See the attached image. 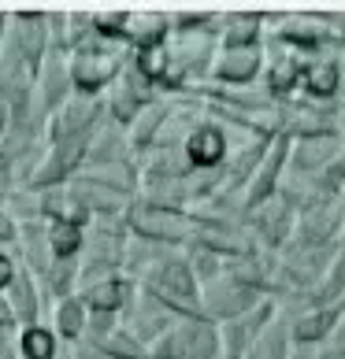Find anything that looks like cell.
Listing matches in <instances>:
<instances>
[{
	"instance_id": "2e32d148",
	"label": "cell",
	"mask_w": 345,
	"mask_h": 359,
	"mask_svg": "<svg viewBox=\"0 0 345 359\" xmlns=\"http://www.w3.org/2000/svg\"><path fill=\"white\" fill-rule=\"evenodd\" d=\"M0 233H8V222H0Z\"/></svg>"
},
{
	"instance_id": "ba28073f",
	"label": "cell",
	"mask_w": 345,
	"mask_h": 359,
	"mask_svg": "<svg viewBox=\"0 0 345 359\" xmlns=\"http://www.w3.org/2000/svg\"><path fill=\"white\" fill-rule=\"evenodd\" d=\"M330 318L334 315H315V318H304V323L297 326V337H304V341H312V337H323L327 334V326H330Z\"/></svg>"
},
{
	"instance_id": "9a60e30c",
	"label": "cell",
	"mask_w": 345,
	"mask_h": 359,
	"mask_svg": "<svg viewBox=\"0 0 345 359\" xmlns=\"http://www.w3.org/2000/svg\"><path fill=\"white\" fill-rule=\"evenodd\" d=\"M4 282H11V263L0 256V285H4Z\"/></svg>"
},
{
	"instance_id": "277c9868",
	"label": "cell",
	"mask_w": 345,
	"mask_h": 359,
	"mask_svg": "<svg viewBox=\"0 0 345 359\" xmlns=\"http://www.w3.org/2000/svg\"><path fill=\"white\" fill-rule=\"evenodd\" d=\"M119 300H123V285H119V282H104V285H97L89 292V304H93V308H100V311L119 308Z\"/></svg>"
},
{
	"instance_id": "6da1fadb",
	"label": "cell",
	"mask_w": 345,
	"mask_h": 359,
	"mask_svg": "<svg viewBox=\"0 0 345 359\" xmlns=\"http://www.w3.org/2000/svg\"><path fill=\"white\" fill-rule=\"evenodd\" d=\"M219 156H223V137L216 134V130H201V134H193V141H190V159H193V163L208 167V163H216Z\"/></svg>"
},
{
	"instance_id": "8992f818",
	"label": "cell",
	"mask_w": 345,
	"mask_h": 359,
	"mask_svg": "<svg viewBox=\"0 0 345 359\" xmlns=\"http://www.w3.org/2000/svg\"><path fill=\"white\" fill-rule=\"evenodd\" d=\"M22 348L30 359H48L52 355V337L45 334V330H30V334L22 337Z\"/></svg>"
},
{
	"instance_id": "7c38bea8",
	"label": "cell",
	"mask_w": 345,
	"mask_h": 359,
	"mask_svg": "<svg viewBox=\"0 0 345 359\" xmlns=\"http://www.w3.org/2000/svg\"><path fill=\"white\" fill-rule=\"evenodd\" d=\"M164 285H171V289H178V292H190L193 285H190V278H185V271L182 267H171L167 271V282Z\"/></svg>"
},
{
	"instance_id": "4fadbf2b",
	"label": "cell",
	"mask_w": 345,
	"mask_h": 359,
	"mask_svg": "<svg viewBox=\"0 0 345 359\" xmlns=\"http://www.w3.org/2000/svg\"><path fill=\"white\" fill-rule=\"evenodd\" d=\"M15 297H19V311H22V315H30L34 308H30V289H26V282L15 285Z\"/></svg>"
},
{
	"instance_id": "9c48e42d",
	"label": "cell",
	"mask_w": 345,
	"mask_h": 359,
	"mask_svg": "<svg viewBox=\"0 0 345 359\" xmlns=\"http://www.w3.org/2000/svg\"><path fill=\"white\" fill-rule=\"evenodd\" d=\"M141 71L149 74V78L164 71V48L160 45H149V48L141 52Z\"/></svg>"
},
{
	"instance_id": "8fae6325",
	"label": "cell",
	"mask_w": 345,
	"mask_h": 359,
	"mask_svg": "<svg viewBox=\"0 0 345 359\" xmlns=\"http://www.w3.org/2000/svg\"><path fill=\"white\" fill-rule=\"evenodd\" d=\"M294 78H297L294 63H278V71L271 74V89H275V93H286L289 86H294Z\"/></svg>"
},
{
	"instance_id": "52a82bcc",
	"label": "cell",
	"mask_w": 345,
	"mask_h": 359,
	"mask_svg": "<svg viewBox=\"0 0 345 359\" xmlns=\"http://www.w3.org/2000/svg\"><path fill=\"white\" fill-rule=\"evenodd\" d=\"M334 86H338V71L330 67H315L312 74H308V89L312 93H320V97H327V93H334Z\"/></svg>"
},
{
	"instance_id": "7a4b0ae2",
	"label": "cell",
	"mask_w": 345,
	"mask_h": 359,
	"mask_svg": "<svg viewBox=\"0 0 345 359\" xmlns=\"http://www.w3.org/2000/svg\"><path fill=\"white\" fill-rule=\"evenodd\" d=\"M112 74V60H104V56H82V60H78V86H100L104 82V78H108Z\"/></svg>"
},
{
	"instance_id": "3957f363",
	"label": "cell",
	"mask_w": 345,
	"mask_h": 359,
	"mask_svg": "<svg viewBox=\"0 0 345 359\" xmlns=\"http://www.w3.org/2000/svg\"><path fill=\"white\" fill-rule=\"evenodd\" d=\"M253 67H256V52L253 48H234L230 52V56L227 60H223V74H227V78H249V74H253Z\"/></svg>"
},
{
	"instance_id": "5bb4252c",
	"label": "cell",
	"mask_w": 345,
	"mask_h": 359,
	"mask_svg": "<svg viewBox=\"0 0 345 359\" xmlns=\"http://www.w3.org/2000/svg\"><path fill=\"white\" fill-rule=\"evenodd\" d=\"M208 352H211V334H204V330H201L197 341H193V355H208Z\"/></svg>"
},
{
	"instance_id": "5b68a950",
	"label": "cell",
	"mask_w": 345,
	"mask_h": 359,
	"mask_svg": "<svg viewBox=\"0 0 345 359\" xmlns=\"http://www.w3.org/2000/svg\"><path fill=\"white\" fill-rule=\"evenodd\" d=\"M52 248L60 252V256H71L78 248V226L74 222H60L56 230H52Z\"/></svg>"
},
{
	"instance_id": "30bf717a",
	"label": "cell",
	"mask_w": 345,
	"mask_h": 359,
	"mask_svg": "<svg viewBox=\"0 0 345 359\" xmlns=\"http://www.w3.org/2000/svg\"><path fill=\"white\" fill-rule=\"evenodd\" d=\"M60 326H63V334H67V337H74L78 326H82V308H78V304H67V308L60 311Z\"/></svg>"
}]
</instances>
